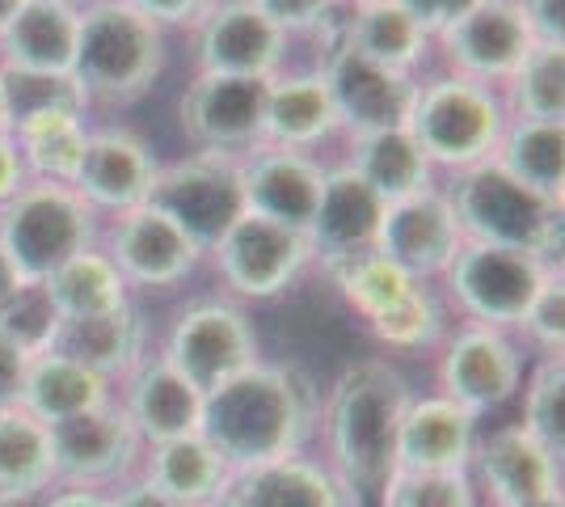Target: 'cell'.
I'll use <instances>...</instances> for the list:
<instances>
[{"label": "cell", "mask_w": 565, "mask_h": 507, "mask_svg": "<svg viewBox=\"0 0 565 507\" xmlns=\"http://www.w3.org/2000/svg\"><path fill=\"white\" fill-rule=\"evenodd\" d=\"M321 393L312 377L291 363H254L233 381L203 393L199 432L212 444L228 469H254L266 461L296 457L317 435Z\"/></svg>", "instance_id": "1"}, {"label": "cell", "mask_w": 565, "mask_h": 507, "mask_svg": "<svg viewBox=\"0 0 565 507\" xmlns=\"http://www.w3.org/2000/svg\"><path fill=\"white\" fill-rule=\"evenodd\" d=\"M409 402L414 389L388 360L351 363L321 402L317 432L326 440V465L359 499H380L397 474V435Z\"/></svg>", "instance_id": "2"}, {"label": "cell", "mask_w": 565, "mask_h": 507, "mask_svg": "<svg viewBox=\"0 0 565 507\" xmlns=\"http://www.w3.org/2000/svg\"><path fill=\"white\" fill-rule=\"evenodd\" d=\"M456 224L465 242L507 245L527 250L544 266L562 271L565 250V216L562 203L527 191L519 178H511L494 157L472 169H460L456 187L448 191Z\"/></svg>", "instance_id": "3"}, {"label": "cell", "mask_w": 565, "mask_h": 507, "mask_svg": "<svg viewBox=\"0 0 565 507\" xmlns=\"http://www.w3.org/2000/svg\"><path fill=\"white\" fill-rule=\"evenodd\" d=\"M166 68V30L127 0H102L81 9L72 81L89 102L127 106L152 89Z\"/></svg>", "instance_id": "4"}, {"label": "cell", "mask_w": 565, "mask_h": 507, "mask_svg": "<svg viewBox=\"0 0 565 507\" xmlns=\"http://www.w3.org/2000/svg\"><path fill=\"white\" fill-rule=\"evenodd\" d=\"M97 208L76 187L34 178L0 208V245L25 284H43L76 254L94 250Z\"/></svg>", "instance_id": "5"}, {"label": "cell", "mask_w": 565, "mask_h": 507, "mask_svg": "<svg viewBox=\"0 0 565 507\" xmlns=\"http://www.w3.org/2000/svg\"><path fill=\"white\" fill-rule=\"evenodd\" d=\"M414 140L423 145L430 166L472 169L494 157L498 140L507 131V106L502 97L469 76H435L418 85L409 123Z\"/></svg>", "instance_id": "6"}, {"label": "cell", "mask_w": 565, "mask_h": 507, "mask_svg": "<svg viewBox=\"0 0 565 507\" xmlns=\"http://www.w3.org/2000/svg\"><path fill=\"white\" fill-rule=\"evenodd\" d=\"M148 203L161 208L190 242L207 254L236 220L245 216L241 157L194 152L186 161H173V166L157 169Z\"/></svg>", "instance_id": "7"}, {"label": "cell", "mask_w": 565, "mask_h": 507, "mask_svg": "<svg viewBox=\"0 0 565 507\" xmlns=\"http://www.w3.org/2000/svg\"><path fill=\"white\" fill-rule=\"evenodd\" d=\"M548 271L553 266H544L527 250L465 242L448 263V271H444V284H448V296L456 300V309L469 321L511 330V326H519L523 309L532 305V296H536Z\"/></svg>", "instance_id": "8"}, {"label": "cell", "mask_w": 565, "mask_h": 507, "mask_svg": "<svg viewBox=\"0 0 565 507\" xmlns=\"http://www.w3.org/2000/svg\"><path fill=\"white\" fill-rule=\"evenodd\" d=\"M166 360L199 393H212L224 381H233L236 372L258 363V335L245 309H236L228 300H199L173 321Z\"/></svg>", "instance_id": "9"}, {"label": "cell", "mask_w": 565, "mask_h": 507, "mask_svg": "<svg viewBox=\"0 0 565 507\" xmlns=\"http://www.w3.org/2000/svg\"><path fill=\"white\" fill-rule=\"evenodd\" d=\"M321 76H326V89L333 97V110H338V127H347L351 136L388 131V127L409 123L418 81L409 73H397V68H384L376 60H367L342 34L330 39Z\"/></svg>", "instance_id": "10"}, {"label": "cell", "mask_w": 565, "mask_h": 507, "mask_svg": "<svg viewBox=\"0 0 565 507\" xmlns=\"http://www.w3.org/2000/svg\"><path fill=\"white\" fill-rule=\"evenodd\" d=\"M275 81V76H270ZM270 81L199 73L182 94V131L199 152L245 157L266 145V94Z\"/></svg>", "instance_id": "11"}, {"label": "cell", "mask_w": 565, "mask_h": 507, "mask_svg": "<svg viewBox=\"0 0 565 507\" xmlns=\"http://www.w3.org/2000/svg\"><path fill=\"white\" fill-rule=\"evenodd\" d=\"M143 440L131 427L118 402H106L89 414H76L51 427V453H55V486H118L131 478L140 461Z\"/></svg>", "instance_id": "12"}, {"label": "cell", "mask_w": 565, "mask_h": 507, "mask_svg": "<svg viewBox=\"0 0 565 507\" xmlns=\"http://www.w3.org/2000/svg\"><path fill=\"white\" fill-rule=\"evenodd\" d=\"M215 271L220 279L249 300H270L279 296L287 284H296V275L312 263L308 237L296 229H282L266 216H245L236 220L233 229L212 245Z\"/></svg>", "instance_id": "13"}, {"label": "cell", "mask_w": 565, "mask_h": 507, "mask_svg": "<svg viewBox=\"0 0 565 507\" xmlns=\"http://www.w3.org/2000/svg\"><path fill=\"white\" fill-rule=\"evenodd\" d=\"M523 381V356L507 330L494 326H460L448 335L439 356V393L460 402L465 411L486 414L515 398Z\"/></svg>", "instance_id": "14"}, {"label": "cell", "mask_w": 565, "mask_h": 507, "mask_svg": "<svg viewBox=\"0 0 565 507\" xmlns=\"http://www.w3.org/2000/svg\"><path fill=\"white\" fill-rule=\"evenodd\" d=\"M469 478L490 507L562 504V457H553L519 423L477 440Z\"/></svg>", "instance_id": "15"}, {"label": "cell", "mask_w": 565, "mask_h": 507, "mask_svg": "<svg viewBox=\"0 0 565 507\" xmlns=\"http://www.w3.org/2000/svg\"><path fill=\"white\" fill-rule=\"evenodd\" d=\"M460 245H465V237H460L448 191L426 187V191L409 194V199L388 203L384 216H380L376 254L397 263L418 284L444 275Z\"/></svg>", "instance_id": "16"}, {"label": "cell", "mask_w": 565, "mask_h": 507, "mask_svg": "<svg viewBox=\"0 0 565 507\" xmlns=\"http://www.w3.org/2000/svg\"><path fill=\"white\" fill-rule=\"evenodd\" d=\"M287 34L249 0L212 4L199 22V68L220 76H249L270 81L279 73Z\"/></svg>", "instance_id": "17"}, {"label": "cell", "mask_w": 565, "mask_h": 507, "mask_svg": "<svg viewBox=\"0 0 565 507\" xmlns=\"http://www.w3.org/2000/svg\"><path fill=\"white\" fill-rule=\"evenodd\" d=\"M199 258H203V250L190 242L161 208L140 203V208L118 212V224L110 233V263L127 279V288L131 284L136 288H173L199 266Z\"/></svg>", "instance_id": "18"}, {"label": "cell", "mask_w": 565, "mask_h": 507, "mask_svg": "<svg viewBox=\"0 0 565 507\" xmlns=\"http://www.w3.org/2000/svg\"><path fill=\"white\" fill-rule=\"evenodd\" d=\"M241 182H245V212L308 233L321 203L326 169L300 148L262 145L241 161Z\"/></svg>", "instance_id": "19"}, {"label": "cell", "mask_w": 565, "mask_h": 507, "mask_svg": "<svg viewBox=\"0 0 565 507\" xmlns=\"http://www.w3.org/2000/svg\"><path fill=\"white\" fill-rule=\"evenodd\" d=\"M439 43L448 51L456 76H469L481 85L511 81V73L523 64V55L536 47L515 0H486L469 18H460L451 30H444Z\"/></svg>", "instance_id": "20"}, {"label": "cell", "mask_w": 565, "mask_h": 507, "mask_svg": "<svg viewBox=\"0 0 565 507\" xmlns=\"http://www.w3.org/2000/svg\"><path fill=\"white\" fill-rule=\"evenodd\" d=\"M384 199H380L351 166L326 169V187H321V203H317V216L308 224V250L312 258L330 266H342L376 250L380 216H384Z\"/></svg>", "instance_id": "21"}, {"label": "cell", "mask_w": 565, "mask_h": 507, "mask_svg": "<svg viewBox=\"0 0 565 507\" xmlns=\"http://www.w3.org/2000/svg\"><path fill=\"white\" fill-rule=\"evenodd\" d=\"M157 157L143 145L136 131L127 127H106V131H89L85 145V161L76 169L72 187L89 208H110V212H127L148 203V191L157 182Z\"/></svg>", "instance_id": "22"}, {"label": "cell", "mask_w": 565, "mask_h": 507, "mask_svg": "<svg viewBox=\"0 0 565 507\" xmlns=\"http://www.w3.org/2000/svg\"><path fill=\"white\" fill-rule=\"evenodd\" d=\"M220 507H363V499L326 461L296 453L233 474Z\"/></svg>", "instance_id": "23"}, {"label": "cell", "mask_w": 565, "mask_h": 507, "mask_svg": "<svg viewBox=\"0 0 565 507\" xmlns=\"http://www.w3.org/2000/svg\"><path fill=\"white\" fill-rule=\"evenodd\" d=\"M477 419L444 393L414 398L401 419L397 469H469L477 448Z\"/></svg>", "instance_id": "24"}, {"label": "cell", "mask_w": 565, "mask_h": 507, "mask_svg": "<svg viewBox=\"0 0 565 507\" xmlns=\"http://www.w3.org/2000/svg\"><path fill=\"white\" fill-rule=\"evenodd\" d=\"M122 411H127V419L140 432L143 444H166V440L199 432V423H203V393L190 385L166 356H157V360H143L127 377Z\"/></svg>", "instance_id": "25"}, {"label": "cell", "mask_w": 565, "mask_h": 507, "mask_svg": "<svg viewBox=\"0 0 565 507\" xmlns=\"http://www.w3.org/2000/svg\"><path fill=\"white\" fill-rule=\"evenodd\" d=\"M76 34H81V9L72 0H25L9 30L0 34L4 68L72 76Z\"/></svg>", "instance_id": "26"}, {"label": "cell", "mask_w": 565, "mask_h": 507, "mask_svg": "<svg viewBox=\"0 0 565 507\" xmlns=\"http://www.w3.org/2000/svg\"><path fill=\"white\" fill-rule=\"evenodd\" d=\"M51 351L85 363L89 372L106 377V381L131 377L148 360L143 356V317L131 300L110 309V314L68 317V321H60V335L51 342Z\"/></svg>", "instance_id": "27"}, {"label": "cell", "mask_w": 565, "mask_h": 507, "mask_svg": "<svg viewBox=\"0 0 565 507\" xmlns=\"http://www.w3.org/2000/svg\"><path fill=\"white\" fill-rule=\"evenodd\" d=\"M143 478L161 486L178 507H220L233 469L203 440V432H194L166 440V444H148Z\"/></svg>", "instance_id": "28"}, {"label": "cell", "mask_w": 565, "mask_h": 507, "mask_svg": "<svg viewBox=\"0 0 565 507\" xmlns=\"http://www.w3.org/2000/svg\"><path fill=\"white\" fill-rule=\"evenodd\" d=\"M106 402H115L110 398V381L89 372L85 363L60 356V351H43L25 368L22 411H30L47 427L64 423V419H76V414L97 411Z\"/></svg>", "instance_id": "29"}, {"label": "cell", "mask_w": 565, "mask_h": 507, "mask_svg": "<svg viewBox=\"0 0 565 507\" xmlns=\"http://www.w3.org/2000/svg\"><path fill=\"white\" fill-rule=\"evenodd\" d=\"M338 131V110L321 73L275 76L266 94V145L312 148Z\"/></svg>", "instance_id": "30"}, {"label": "cell", "mask_w": 565, "mask_h": 507, "mask_svg": "<svg viewBox=\"0 0 565 507\" xmlns=\"http://www.w3.org/2000/svg\"><path fill=\"white\" fill-rule=\"evenodd\" d=\"M351 169L384 199L397 203L430 187V161L423 145L414 140L409 127H388V131H367L351 136Z\"/></svg>", "instance_id": "31"}, {"label": "cell", "mask_w": 565, "mask_h": 507, "mask_svg": "<svg viewBox=\"0 0 565 507\" xmlns=\"http://www.w3.org/2000/svg\"><path fill=\"white\" fill-rule=\"evenodd\" d=\"M55 486L51 427L22 406L0 411V499H43Z\"/></svg>", "instance_id": "32"}, {"label": "cell", "mask_w": 565, "mask_h": 507, "mask_svg": "<svg viewBox=\"0 0 565 507\" xmlns=\"http://www.w3.org/2000/svg\"><path fill=\"white\" fill-rule=\"evenodd\" d=\"M354 51H363L367 60H376L384 68L409 73L430 47V34L409 18V9L401 0H372V4H354V13L338 30Z\"/></svg>", "instance_id": "33"}, {"label": "cell", "mask_w": 565, "mask_h": 507, "mask_svg": "<svg viewBox=\"0 0 565 507\" xmlns=\"http://www.w3.org/2000/svg\"><path fill=\"white\" fill-rule=\"evenodd\" d=\"M494 161L527 191L562 203L565 194V123L515 119L507 123L494 148Z\"/></svg>", "instance_id": "34"}, {"label": "cell", "mask_w": 565, "mask_h": 507, "mask_svg": "<svg viewBox=\"0 0 565 507\" xmlns=\"http://www.w3.org/2000/svg\"><path fill=\"white\" fill-rule=\"evenodd\" d=\"M13 145L22 152L25 173L47 178V182H68L85 161V115H34V119L13 123Z\"/></svg>", "instance_id": "35"}, {"label": "cell", "mask_w": 565, "mask_h": 507, "mask_svg": "<svg viewBox=\"0 0 565 507\" xmlns=\"http://www.w3.org/2000/svg\"><path fill=\"white\" fill-rule=\"evenodd\" d=\"M55 314L64 317H94L110 314L118 305H127V279L118 275V266L110 263V254L85 250L72 263H64L51 279H43Z\"/></svg>", "instance_id": "36"}, {"label": "cell", "mask_w": 565, "mask_h": 507, "mask_svg": "<svg viewBox=\"0 0 565 507\" xmlns=\"http://www.w3.org/2000/svg\"><path fill=\"white\" fill-rule=\"evenodd\" d=\"M507 85H511L515 119L565 123V47L536 43Z\"/></svg>", "instance_id": "37"}, {"label": "cell", "mask_w": 565, "mask_h": 507, "mask_svg": "<svg viewBox=\"0 0 565 507\" xmlns=\"http://www.w3.org/2000/svg\"><path fill=\"white\" fill-rule=\"evenodd\" d=\"M330 275L338 279V288H342V300H347L359 317H367V321H376L380 314H388L393 305H401L409 292L418 288L414 275H405L397 263H388L376 250L359 254L351 263L333 266Z\"/></svg>", "instance_id": "38"}, {"label": "cell", "mask_w": 565, "mask_h": 507, "mask_svg": "<svg viewBox=\"0 0 565 507\" xmlns=\"http://www.w3.org/2000/svg\"><path fill=\"white\" fill-rule=\"evenodd\" d=\"M519 427L544 444L553 457H565V360L544 356L523 389V419Z\"/></svg>", "instance_id": "39"}, {"label": "cell", "mask_w": 565, "mask_h": 507, "mask_svg": "<svg viewBox=\"0 0 565 507\" xmlns=\"http://www.w3.org/2000/svg\"><path fill=\"white\" fill-rule=\"evenodd\" d=\"M0 81H4V106H9V131L13 123L34 119V115H85L89 106L85 89L72 76L0 68Z\"/></svg>", "instance_id": "40"}, {"label": "cell", "mask_w": 565, "mask_h": 507, "mask_svg": "<svg viewBox=\"0 0 565 507\" xmlns=\"http://www.w3.org/2000/svg\"><path fill=\"white\" fill-rule=\"evenodd\" d=\"M380 507H477V486L469 469H397L380 490Z\"/></svg>", "instance_id": "41"}, {"label": "cell", "mask_w": 565, "mask_h": 507, "mask_svg": "<svg viewBox=\"0 0 565 507\" xmlns=\"http://www.w3.org/2000/svg\"><path fill=\"white\" fill-rule=\"evenodd\" d=\"M444 305L435 300V292L418 284L401 305H393L388 314H380L372 321V335L393 347V351H423V347H435L444 338Z\"/></svg>", "instance_id": "42"}, {"label": "cell", "mask_w": 565, "mask_h": 507, "mask_svg": "<svg viewBox=\"0 0 565 507\" xmlns=\"http://www.w3.org/2000/svg\"><path fill=\"white\" fill-rule=\"evenodd\" d=\"M60 321H64V317L55 314L47 288H43V284H25V288L9 300V309L0 314V335L9 338L25 360H34V356L51 351V342L60 335Z\"/></svg>", "instance_id": "43"}, {"label": "cell", "mask_w": 565, "mask_h": 507, "mask_svg": "<svg viewBox=\"0 0 565 507\" xmlns=\"http://www.w3.org/2000/svg\"><path fill=\"white\" fill-rule=\"evenodd\" d=\"M519 330L541 347L544 356H562L565 347V279L562 271H548L544 284L536 288L532 305L519 317Z\"/></svg>", "instance_id": "44"}, {"label": "cell", "mask_w": 565, "mask_h": 507, "mask_svg": "<svg viewBox=\"0 0 565 507\" xmlns=\"http://www.w3.org/2000/svg\"><path fill=\"white\" fill-rule=\"evenodd\" d=\"M249 4L262 9L270 22L279 25L282 34H305V30L330 25L338 0H249Z\"/></svg>", "instance_id": "45"}, {"label": "cell", "mask_w": 565, "mask_h": 507, "mask_svg": "<svg viewBox=\"0 0 565 507\" xmlns=\"http://www.w3.org/2000/svg\"><path fill=\"white\" fill-rule=\"evenodd\" d=\"M409 9V18L423 25L426 34H444L460 18H469L472 9H481L486 0H401Z\"/></svg>", "instance_id": "46"}, {"label": "cell", "mask_w": 565, "mask_h": 507, "mask_svg": "<svg viewBox=\"0 0 565 507\" xmlns=\"http://www.w3.org/2000/svg\"><path fill=\"white\" fill-rule=\"evenodd\" d=\"M536 43L565 47V0H515Z\"/></svg>", "instance_id": "47"}, {"label": "cell", "mask_w": 565, "mask_h": 507, "mask_svg": "<svg viewBox=\"0 0 565 507\" xmlns=\"http://www.w3.org/2000/svg\"><path fill=\"white\" fill-rule=\"evenodd\" d=\"M127 4H136L143 18H152L157 25H190L203 22L215 0H127Z\"/></svg>", "instance_id": "48"}, {"label": "cell", "mask_w": 565, "mask_h": 507, "mask_svg": "<svg viewBox=\"0 0 565 507\" xmlns=\"http://www.w3.org/2000/svg\"><path fill=\"white\" fill-rule=\"evenodd\" d=\"M25 360L22 351L9 342V338L0 335V411H9V406H22V385H25Z\"/></svg>", "instance_id": "49"}, {"label": "cell", "mask_w": 565, "mask_h": 507, "mask_svg": "<svg viewBox=\"0 0 565 507\" xmlns=\"http://www.w3.org/2000/svg\"><path fill=\"white\" fill-rule=\"evenodd\" d=\"M30 182V173L22 166V152L13 145V136H0V208L13 199Z\"/></svg>", "instance_id": "50"}, {"label": "cell", "mask_w": 565, "mask_h": 507, "mask_svg": "<svg viewBox=\"0 0 565 507\" xmlns=\"http://www.w3.org/2000/svg\"><path fill=\"white\" fill-rule=\"evenodd\" d=\"M110 507H178L161 486H152L148 478H127L118 483V490L110 495Z\"/></svg>", "instance_id": "51"}, {"label": "cell", "mask_w": 565, "mask_h": 507, "mask_svg": "<svg viewBox=\"0 0 565 507\" xmlns=\"http://www.w3.org/2000/svg\"><path fill=\"white\" fill-rule=\"evenodd\" d=\"M34 507H110V495L102 490H85V486H51Z\"/></svg>", "instance_id": "52"}, {"label": "cell", "mask_w": 565, "mask_h": 507, "mask_svg": "<svg viewBox=\"0 0 565 507\" xmlns=\"http://www.w3.org/2000/svg\"><path fill=\"white\" fill-rule=\"evenodd\" d=\"M22 288H25L22 271L13 266V258H9V254H4V245H0V314L9 309V300H13Z\"/></svg>", "instance_id": "53"}, {"label": "cell", "mask_w": 565, "mask_h": 507, "mask_svg": "<svg viewBox=\"0 0 565 507\" xmlns=\"http://www.w3.org/2000/svg\"><path fill=\"white\" fill-rule=\"evenodd\" d=\"M22 4H25V0H0V34L9 30V22L18 18V9H22Z\"/></svg>", "instance_id": "54"}, {"label": "cell", "mask_w": 565, "mask_h": 507, "mask_svg": "<svg viewBox=\"0 0 565 507\" xmlns=\"http://www.w3.org/2000/svg\"><path fill=\"white\" fill-rule=\"evenodd\" d=\"M0 136H9V106H4V81H0Z\"/></svg>", "instance_id": "55"}, {"label": "cell", "mask_w": 565, "mask_h": 507, "mask_svg": "<svg viewBox=\"0 0 565 507\" xmlns=\"http://www.w3.org/2000/svg\"><path fill=\"white\" fill-rule=\"evenodd\" d=\"M0 507H34L30 499H0Z\"/></svg>", "instance_id": "56"}, {"label": "cell", "mask_w": 565, "mask_h": 507, "mask_svg": "<svg viewBox=\"0 0 565 507\" xmlns=\"http://www.w3.org/2000/svg\"><path fill=\"white\" fill-rule=\"evenodd\" d=\"M532 507H565V504H532Z\"/></svg>", "instance_id": "57"}, {"label": "cell", "mask_w": 565, "mask_h": 507, "mask_svg": "<svg viewBox=\"0 0 565 507\" xmlns=\"http://www.w3.org/2000/svg\"><path fill=\"white\" fill-rule=\"evenodd\" d=\"M354 4H372V0H354Z\"/></svg>", "instance_id": "58"}, {"label": "cell", "mask_w": 565, "mask_h": 507, "mask_svg": "<svg viewBox=\"0 0 565 507\" xmlns=\"http://www.w3.org/2000/svg\"><path fill=\"white\" fill-rule=\"evenodd\" d=\"M85 4H102V0H85Z\"/></svg>", "instance_id": "59"}]
</instances>
